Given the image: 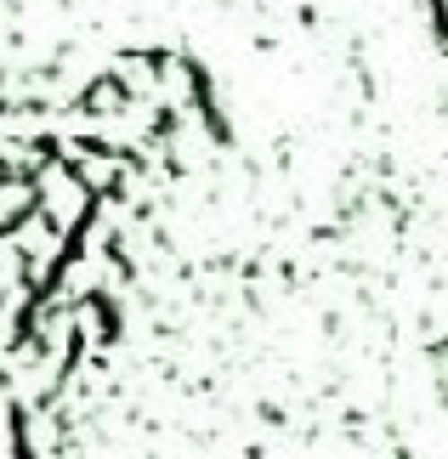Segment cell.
I'll use <instances>...</instances> for the list:
<instances>
[{"instance_id":"cell-1","label":"cell","mask_w":448,"mask_h":459,"mask_svg":"<svg viewBox=\"0 0 448 459\" xmlns=\"http://www.w3.org/2000/svg\"><path fill=\"white\" fill-rule=\"evenodd\" d=\"M426 12H432V29L443 34V46H448V0H426Z\"/></svg>"}]
</instances>
